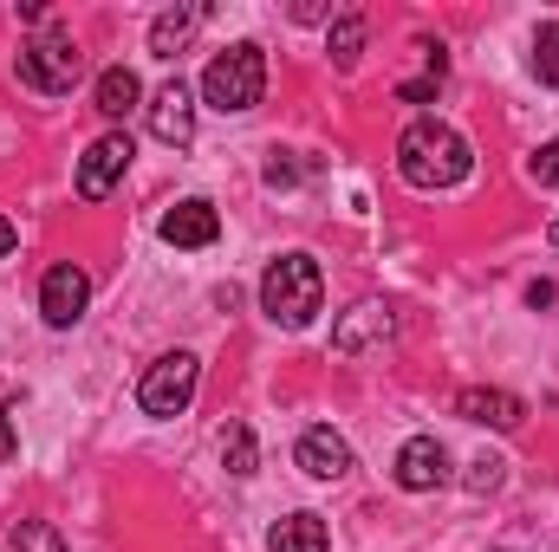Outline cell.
<instances>
[{
	"label": "cell",
	"mask_w": 559,
	"mask_h": 552,
	"mask_svg": "<svg viewBox=\"0 0 559 552\" xmlns=\"http://www.w3.org/2000/svg\"><path fill=\"white\" fill-rule=\"evenodd\" d=\"M397 176L411 182V189H455V182H468L475 176V149L468 137L455 131V124H442V118H417V124H404V137H397Z\"/></svg>",
	"instance_id": "obj_1"
},
{
	"label": "cell",
	"mask_w": 559,
	"mask_h": 552,
	"mask_svg": "<svg viewBox=\"0 0 559 552\" xmlns=\"http://www.w3.org/2000/svg\"><path fill=\"white\" fill-rule=\"evenodd\" d=\"M319 305H325V274H319L312 254H280L261 274V312L280 332H306L319 319Z\"/></svg>",
	"instance_id": "obj_2"
},
{
	"label": "cell",
	"mask_w": 559,
	"mask_h": 552,
	"mask_svg": "<svg viewBox=\"0 0 559 552\" xmlns=\"http://www.w3.org/2000/svg\"><path fill=\"white\" fill-rule=\"evenodd\" d=\"M13 79L26 85V92H39V98H66L79 79H85V52H79V39L66 33V26H39L33 39H20V52H13Z\"/></svg>",
	"instance_id": "obj_3"
},
{
	"label": "cell",
	"mask_w": 559,
	"mask_h": 552,
	"mask_svg": "<svg viewBox=\"0 0 559 552\" xmlns=\"http://www.w3.org/2000/svg\"><path fill=\"white\" fill-rule=\"evenodd\" d=\"M261 92H267V52H261L254 39H241V46H228V52H215V59L202 65V98H209L222 118L254 111Z\"/></svg>",
	"instance_id": "obj_4"
},
{
	"label": "cell",
	"mask_w": 559,
	"mask_h": 552,
	"mask_svg": "<svg viewBox=\"0 0 559 552\" xmlns=\"http://www.w3.org/2000/svg\"><path fill=\"white\" fill-rule=\"evenodd\" d=\"M195 384H202V358L195 351H163L138 377V410L143 416H182L195 404Z\"/></svg>",
	"instance_id": "obj_5"
},
{
	"label": "cell",
	"mask_w": 559,
	"mask_h": 552,
	"mask_svg": "<svg viewBox=\"0 0 559 552\" xmlns=\"http://www.w3.org/2000/svg\"><path fill=\"white\" fill-rule=\"evenodd\" d=\"M391 338H397V305H391V299H358V305L332 325V351H345V358L384 351Z\"/></svg>",
	"instance_id": "obj_6"
},
{
	"label": "cell",
	"mask_w": 559,
	"mask_h": 552,
	"mask_svg": "<svg viewBox=\"0 0 559 552\" xmlns=\"http://www.w3.org/2000/svg\"><path fill=\"white\" fill-rule=\"evenodd\" d=\"M131 137L124 131H105L98 143H85V156H79V195L85 202H105L118 182H124V169H131Z\"/></svg>",
	"instance_id": "obj_7"
},
{
	"label": "cell",
	"mask_w": 559,
	"mask_h": 552,
	"mask_svg": "<svg viewBox=\"0 0 559 552\" xmlns=\"http://www.w3.org/2000/svg\"><path fill=\"white\" fill-rule=\"evenodd\" d=\"M85 305H92V279H85V267H72V261L46 267V279H39V312H46L52 332H72V325L85 319Z\"/></svg>",
	"instance_id": "obj_8"
},
{
	"label": "cell",
	"mask_w": 559,
	"mask_h": 552,
	"mask_svg": "<svg viewBox=\"0 0 559 552\" xmlns=\"http://www.w3.org/2000/svg\"><path fill=\"white\" fill-rule=\"evenodd\" d=\"M143 111H150V137L156 143H169V149H189L195 143V92L182 79H169Z\"/></svg>",
	"instance_id": "obj_9"
},
{
	"label": "cell",
	"mask_w": 559,
	"mask_h": 552,
	"mask_svg": "<svg viewBox=\"0 0 559 552\" xmlns=\"http://www.w3.org/2000/svg\"><path fill=\"white\" fill-rule=\"evenodd\" d=\"M391 475H397V488H404V494H436V488L449 481V448H442L436 435H411V442L397 448Z\"/></svg>",
	"instance_id": "obj_10"
},
{
	"label": "cell",
	"mask_w": 559,
	"mask_h": 552,
	"mask_svg": "<svg viewBox=\"0 0 559 552\" xmlns=\"http://www.w3.org/2000/svg\"><path fill=\"white\" fill-rule=\"evenodd\" d=\"M156 235H163L169 248H209V241L222 235V215H215V202H202V195H189V202H176V208H163V221H156Z\"/></svg>",
	"instance_id": "obj_11"
},
{
	"label": "cell",
	"mask_w": 559,
	"mask_h": 552,
	"mask_svg": "<svg viewBox=\"0 0 559 552\" xmlns=\"http://www.w3.org/2000/svg\"><path fill=\"white\" fill-rule=\"evenodd\" d=\"M299 468L312 475V481H338V475H352V442L332 429V422H312L306 435H299Z\"/></svg>",
	"instance_id": "obj_12"
},
{
	"label": "cell",
	"mask_w": 559,
	"mask_h": 552,
	"mask_svg": "<svg viewBox=\"0 0 559 552\" xmlns=\"http://www.w3.org/2000/svg\"><path fill=\"white\" fill-rule=\"evenodd\" d=\"M455 416L462 422H481V429H521L527 422V404L514 391H488V384H468L455 397Z\"/></svg>",
	"instance_id": "obj_13"
},
{
	"label": "cell",
	"mask_w": 559,
	"mask_h": 552,
	"mask_svg": "<svg viewBox=\"0 0 559 552\" xmlns=\"http://www.w3.org/2000/svg\"><path fill=\"white\" fill-rule=\"evenodd\" d=\"M202 20H209V7H195V0H182V7H169V13H156V20H150V52H156V59H176V52L202 33Z\"/></svg>",
	"instance_id": "obj_14"
},
{
	"label": "cell",
	"mask_w": 559,
	"mask_h": 552,
	"mask_svg": "<svg viewBox=\"0 0 559 552\" xmlns=\"http://www.w3.org/2000/svg\"><path fill=\"white\" fill-rule=\"evenodd\" d=\"M92 105H98V118H111V124H124L131 111L143 105V85L131 65H105L98 72V85H92Z\"/></svg>",
	"instance_id": "obj_15"
},
{
	"label": "cell",
	"mask_w": 559,
	"mask_h": 552,
	"mask_svg": "<svg viewBox=\"0 0 559 552\" xmlns=\"http://www.w3.org/2000/svg\"><path fill=\"white\" fill-rule=\"evenodd\" d=\"M267 552H332V527H325L312 507H299V514L274 520V533H267Z\"/></svg>",
	"instance_id": "obj_16"
},
{
	"label": "cell",
	"mask_w": 559,
	"mask_h": 552,
	"mask_svg": "<svg viewBox=\"0 0 559 552\" xmlns=\"http://www.w3.org/2000/svg\"><path fill=\"white\" fill-rule=\"evenodd\" d=\"M222 468H228L235 481H248V475L261 468V442H254L248 422H228V429H222Z\"/></svg>",
	"instance_id": "obj_17"
},
{
	"label": "cell",
	"mask_w": 559,
	"mask_h": 552,
	"mask_svg": "<svg viewBox=\"0 0 559 552\" xmlns=\"http://www.w3.org/2000/svg\"><path fill=\"white\" fill-rule=\"evenodd\" d=\"M325 46H332V59H338V72H352L358 59H365V13H338L332 20V33H325Z\"/></svg>",
	"instance_id": "obj_18"
},
{
	"label": "cell",
	"mask_w": 559,
	"mask_h": 552,
	"mask_svg": "<svg viewBox=\"0 0 559 552\" xmlns=\"http://www.w3.org/2000/svg\"><path fill=\"white\" fill-rule=\"evenodd\" d=\"M306 176H319V163H312V156H293V149H274L267 169H261L267 189H293V182H306Z\"/></svg>",
	"instance_id": "obj_19"
},
{
	"label": "cell",
	"mask_w": 559,
	"mask_h": 552,
	"mask_svg": "<svg viewBox=\"0 0 559 552\" xmlns=\"http://www.w3.org/2000/svg\"><path fill=\"white\" fill-rule=\"evenodd\" d=\"M13 552H66V540H59L52 520H20L13 527Z\"/></svg>",
	"instance_id": "obj_20"
},
{
	"label": "cell",
	"mask_w": 559,
	"mask_h": 552,
	"mask_svg": "<svg viewBox=\"0 0 559 552\" xmlns=\"http://www.w3.org/2000/svg\"><path fill=\"white\" fill-rule=\"evenodd\" d=\"M534 72H540L547 85H559V20H547V26L534 33Z\"/></svg>",
	"instance_id": "obj_21"
},
{
	"label": "cell",
	"mask_w": 559,
	"mask_h": 552,
	"mask_svg": "<svg viewBox=\"0 0 559 552\" xmlns=\"http://www.w3.org/2000/svg\"><path fill=\"white\" fill-rule=\"evenodd\" d=\"M501 481H508V461L501 455H475L468 461V494H495Z\"/></svg>",
	"instance_id": "obj_22"
},
{
	"label": "cell",
	"mask_w": 559,
	"mask_h": 552,
	"mask_svg": "<svg viewBox=\"0 0 559 552\" xmlns=\"http://www.w3.org/2000/svg\"><path fill=\"white\" fill-rule=\"evenodd\" d=\"M534 182H540V189H559V137L540 143V156H534Z\"/></svg>",
	"instance_id": "obj_23"
},
{
	"label": "cell",
	"mask_w": 559,
	"mask_h": 552,
	"mask_svg": "<svg viewBox=\"0 0 559 552\" xmlns=\"http://www.w3.org/2000/svg\"><path fill=\"white\" fill-rule=\"evenodd\" d=\"M20 455V416H13V404H0V461H13Z\"/></svg>",
	"instance_id": "obj_24"
},
{
	"label": "cell",
	"mask_w": 559,
	"mask_h": 552,
	"mask_svg": "<svg viewBox=\"0 0 559 552\" xmlns=\"http://www.w3.org/2000/svg\"><path fill=\"white\" fill-rule=\"evenodd\" d=\"M436 85H442V72H423V79H411V85H397V98H404V105H429Z\"/></svg>",
	"instance_id": "obj_25"
},
{
	"label": "cell",
	"mask_w": 559,
	"mask_h": 552,
	"mask_svg": "<svg viewBox=\"0 0 559 552\" xmlns=\"http://www.w3.org/2000/svg\"><path fill=\"white\" fill-rule=\"evenodd\" d=\"M293 20H306V26H312V20H338V13H332L325 0H299V7H293Z\"/></svg>",
	"instance_id": "obj_26"
},
{
	"label": "cell",
	"mask_w": 559,
	"mask_h": 552,
	"mask_svg": "<svg viewBox=\"0 0 559 552\" xmlns=\"http://www.w3.org/2000/svg\"><path fill=\"white\" fill-rule=\"evenodd\" d=\"M527 305H534V312H540V305H554V286H547V279H534V286H527Z\"/></svg>",
	"instance_id": "obj_27"
},
{
	"label": "cell",
	"mask_w": 559,
	"mask_h": 552,
	"mask_svg": "<svg viewBox=\"0 0 559 552\" xmlns=\"http://www.w3.org/2000/svg\"><path fill=\"white\" fill-rule=\"evenodd\" d=\"M13 241H20V228H13V221H7V215H0V261H7V254H13Z\"/></svg>",
	"instance_id": "obj_28"
},
{
	"label": "cell",
	"mask_w": 559,
	"mask_h": 552,
	"mask_svg": "<svg viewBox=\"0 0 559 552\" xmlns=\"http://www.w3.org/2000/svg\"><path fill=\"white\" fill-rule=\"evenodd\" d=\"M547 241H554V248H559V221H554V228H547Z\"/></svg>",
	"instance_id": "obj_29"
}]
</instances>
